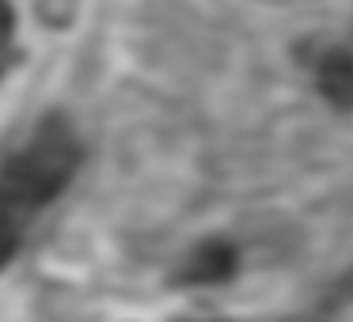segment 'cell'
<instances>
[{
  "label": "cell",
  "instance_id": "obj_1",
  "mask_svg": "<svg viewBox=\"0 0 353 322\" xmlns=\"http://www.w3.org/2000/svg\"><path fill=\"white\" fill-rule=\"evenodd\" d=\"M80 167V144L72 137V129L61 118L42 122V129L34 133V140L19 155H12L0 171V186L19 197L27 208H42L72 182Z\"/></svg>",
  "mask_w": 353,
  "mask_h": 322
},
{
  "label": "cell",
  "instance_id": "obj_2",
  "mask_svg": "<svg viewBox=\"0 0 353 322\" xmlns=\"http://www.w3.org/2000/svg\"><path fill=\"white\" fill-rule=\"evenodd\" d=\"M232 269H236V250H228V246H221V243H205L190 254V261H186V269H183V281L213 284V281L232 277Z\"/></svg>",
  "mask_w": 353,
  "mask_h": 322
},
{
  "label": "cell",
  "instance_id": "obj_3",
  "mask_svg": "<svg viewBox=\"0 0 353 322\" xmlns=\"http://www.w3.org/2000/svg\"><path fill=\"white\" fill-rule=\"evenodd\" d=\"M319 92L338 110L353 107V57L350 54H327L319 65Z\"/></svg>",
  "mask_w": 353,
  "mask_h": 322
},
{
  "label": "cell",
  "instance_id": "obj_4",
  "mask_svg": "<svg viewBox=\"0 0 353 322\" xmlns=\"http://www.w3.org/2000/svg\"><path fill=\"white\" fill-rule=\"evenodd\" d=\"M27 216H31V208H27L19 197H12V193L0 186V266L16 254L19 239H23Z\"/></svg>",
  "mask_w": 353,
  "mask_h": 322
},
{
  "label": "cell",
  "instance_id": "obj_5",
  "mask_svg": "<svg viewBox=\"0 0 353 322\" xmlns=\"http://www.w3.org/2000/svg\"><path fill=\"white\" fill-rule=\"evenodd\" d=\"M12 34H16V12L8 0H0V72L12 61Z\"/></svg>",
  "mask_w": 353,
  "mask_h": 322
}]
</instances>
